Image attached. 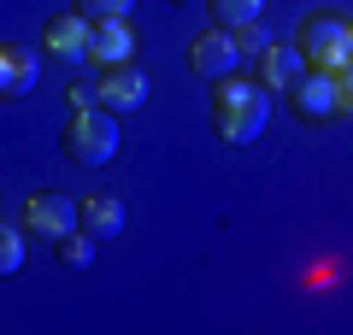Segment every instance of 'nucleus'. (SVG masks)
Returning <instances> with one entry per match:
<instances>
[{"instance_id": "39448f33", "label": "nucleus", "mask_w": 353, "mask_h": 335, "mask_svg": "<svg viewBox=\"0 0 353 335\" xmlns=\"http://www.w3.org/2000/svg\"><path fill=\"white\" fill-rule=\"evenodd\" d=\"M289 106L301 124H330V118H341V94H336V77L330 71H306L301 83L289 88Z\"/></svg>"}, {"instance_id": "2eb2a0df", "label": "nucleus", "mask_w": 353, "mask_h": 335, "mask_svg": "<svg viewBox=\"0 0 353 335\" xmlns=\"http://www.w3.org/2000/svg\"><path fill=\"white\" fill-rule=\"evenodd\" d=\"M18 265H24V223L0 218V276H12Z\"/></svg>"}, {"instance_id": "ddd939ff", "label": "nucleus", "mask_w": 353, "mask_h": 335, "mask_svg": "<svg viewBox=\"0 0 353 335\" xmlns=\"http://www.w3.org/2000/svg\"><path fill=\"white\" fill-rule=\"evenodd\" d=\"M259 6H265V0H206V12H212L218 30H241V24H253V18H259Z\"/></svg>"}, {"instance_id": "a211bd4d", "label": "nucleus", "mask_w": 353, "mask_h": 335, "mask_svg": "<svg viewBox=\"0 0 353 335\" xmlns=\"http://www.w3.org/2000/svg\"><path fill=\"white\" fill-rule=\"evenodd\" d=\"M71 106H101V94H94L88 83H71Z\"/></svg>"}, {"instance_id": "6e6552de", "label": "nucleus", "mask_w": 353, "mask_h": 335, "mask_svg": "<svg viewBox=\"0 0 353 335\" xmlns=\"http://www.w3.org/2000/svg\"><path fill=\"white\" fill-rule=\"evenodd\" d=\"M41 53H48L53 65H83L88 59V18L83 12L48 18V30H41Z\"/></svg>"}, {"instance_id": "f3484780", "label": "nucleus", "mask_w": 353, "mask_h": 335, "mask_svg": "<svg viewBox=\"0 0 353 335\" xmlns=\"http://www.w3.org/2000/svg\"><path fill=\"white\" fill-rule=\"evenodd\" d=\"M336 94H341V118H353V65L336 71Z\"/></svg>"}, {"instance_id": "7ed1b4c3", "label": "nucleus", "mask_w": 353, "mask_h": 335, "mask_svg": "<svg viewBox=\"0 0 353 335\" xmlns=\"http://www.w3.org/2000/svg\"><path fill=\"white\" fill-rule=\"evenodd\" d=\"M65 159L77 165H106L118 153V118L101 106H71V124H65Z\"/></svg>"}, {"instance_id": "9d476101", "label": "nucleus", "mask_w": 353, "mask_h": 335, "mask_svg": "<svg viewBox=\"0 0 353 335\" xmlns=\"http://www.w3.org/2000/svg\"><path fill=\"white\" fill-rule=\"evenodd\" d=\"M306 71H312V65L301 59V48H294V41H271V48H259V83L271 88V94H289Z\"/></svg>"}, {"instance_id": "f03ea898", "label": "nucleus", "mask_w": 353, "mask_h": 335, "mask_svg": "<svg viewBox=\"0 0 353 335\" xmlns=\"http://www.w3.org/2000/svg\"><path fill=\"white\" fill-rule=\"evenodd\" d=\"M294 48H301V59L312 65V71L336 77L341 65H353V18L330 12V6H312V12H301V24H294Z\"/></svg>"}, {"instance_id": "f257e3e1", "label": "nucleus", "mask_w": 353, "mask_h": 335, "mask_svg": "<svg viewBox=\"0 0 353 335\" xmlns=\"http://www.w3.org/2000/svg\"><path fill=\"white\" fill-rule=\"evenodd\" d=\"M271 88L259 83V77H218L212 83V136L224 141V148H248V141H259V130L271 124Z\"/></svg>"}, {"instance_id": "0eeeda50", "label": "nucleus", "mask_w": 353, "mask_h": 335, "mask_svg": "<svg viewBox=\"0 0 353 335\" xmlns=\"http://www.w3.org/2000/svg\"><path fill=\"white\" fill-rule=\"evenodd\" d=\"M94 94H101L106 112H136L141 100H148V71H141L136 59H124V65H101V83H94Z\"/></svg>"}, {"instance_id": "1a4fd4ad", "label": "nucleus", "mask_w": 353, "mask_h": 335, "mask_svg": "<svg viewBox=\"0 0 353 335\" xmlns=\"http://www.w3.org/2000/svg\"><path fill=\"white\" fill-rule=\"evenodd\" d=\"M88 59L94 65L136 59V30H130V18H94V24H88Z\"/></svg>"}, {"instance_id": "4468645a", "label": "nucleus", "mask_w": 353, "mask_h": 335, "mask_svg": "<svg viewBox=\"0 0 353 335\" xmlns=\"http://www.w3.org/2000/svg\"><path fill=\"white\" fill-rule=\"evenodd\" d=\"M59 265L65 271H88V265H94V236H88L83 223H77L71 236H59Z\"/></svg>"}, {"instance_id": "dca6fc26", "label": "nucleus", "mask_w": 353, "mask_h": 335, "mask_svg": "<svg viewBox=\"0 0 353 335\" xmlns=\"http://www.w3.org/2000/svg\"><path fill=\"white\" fill-rule=\"evenodd\" d=\"M71 12H83L88 24H94V18H130L136 0H71Z\"/></svg>"}, {"instance_id": "423d86ee", "label": "nucleus", "mask_w": 353, "mask_h": 335, "mask_svg": "<svg viewBox=\"0 0 353 335\" xmlns=\"http://www.w3.org/2000/svg\"><path fill=\"white\" fill-rule=\"evenodd\" d=\"M189 65L206 77V83H218V77L241 71V48H236V30H201V36L189 41Z\"/></svg>"}, {"instance_id": "f8f14e48", "label": "nucleus", "mask_w": 353, "mask_h": 335, "mask_svg": "<svg viewBox=\"0 0 353 335\" xmlns=\"http://www.w3.org/2000/svg\"><path fill=\"white\" fill-rule=\"evenodd\" d=\"M77 223H83L94 241H106V236L124 230V206H118L112 194H88V200H77Z\"/></svg>"}, {"instance_id": "9b49d317", "label": "nucleus", "mask_w": 353, "mask_h": 335, "mask_svg": "<svg viewBox=\"0 0 353 335\" xmlns=\"http://www.w3.org/2000/svg\"><path fill=\"white\" fill-rule=\"evenodd\" d=\"M41 83V65L30 48H18V41H0V100H18L30 94V88Z\"/></svg>"}, {"instance_id": "20e7f679", "label": "nucleus", "mask_w": 353, "mask_h": 335, "mask_svg": "<svg viewBox=\"0 0 353 335\" xmlns=\"http://www.w3.org/2000/svg\"><path fill=\"white\" fill-rule=\"evenodd\" d=\"M24 236H41V241H59V236H71L77 230V200L71 194H59V188H41V194H30L24 200Z\"/></svg>"}]
</instances>
